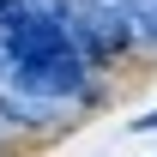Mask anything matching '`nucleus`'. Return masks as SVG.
Here are the masks:
<instances>
[{"label":"nucleus","instance_id":"nucleus-1","mask_svg":"<svg viewBox=\"0 0 157 157\" xmlns=\"http://www.w3.org/2000/svg\"><path fill=\"white\" fill-rule=\"evenodd\" d=\"M0 36L12 55V91L42 103L85 91V48L67 30V0H0Z\"/></svg>","mask_w":157,"mask_h":157},{"label":"nucleus","instance_id":"nucleus-2","mask_svg":"<svg viewBox=\"0 0 157 157\" xmlns=\"http://www.w3.org/2000/svg\"><path fill=\"white\" fill-rule=\"evenodd\" d=\"M127 12H133V0H73V42H85V55H109L127 42Z\"/></svg>","mask_w":157,"mask_h":157},{"label":"nucleus","instance_id":"nucleus-3","mask_svg":"<svg viewBox=\"0 0 157 157\" xmlns=\"http://www.w3.org/2000/svg\"><path fill=\"white\" fill-rule=\"evenodd\" d=\"M133 24H145V36L157 42V0H133V12H127Z\"/></svg>","mask_w":157,"mask_h":157}]
</instances>
